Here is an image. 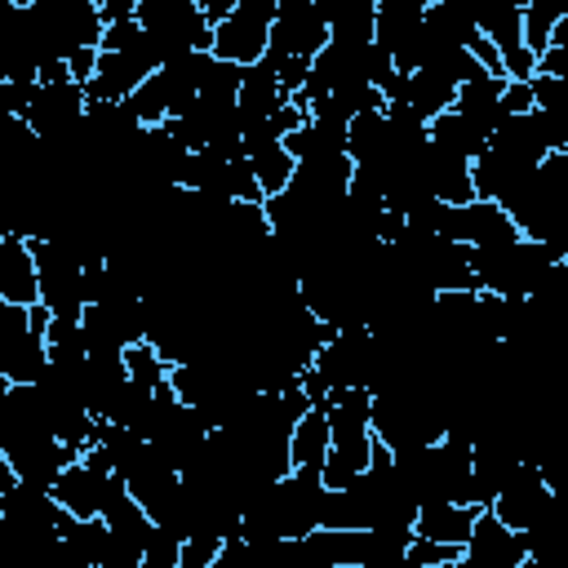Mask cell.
<instances>
[{"label":"cell","instance_id":"1","mask_svg":"<svg viewBox=\"0 0 568 568\" xmlns=\"http://www.w3.org/2000/svg\"><path fill=\"white\" fill-rule=\"evenodd\" d=\"M559 262L541 240H515V244H470V266L475 284L497 297H532L541 275Z\"/></svg>","mask_w":568,"mask_h":568},{"label":"cell","instance_id":"2","mask_svg":"<svg viewBox=\"0 0 568 568\" xmlns=\"http://www.w3.org/2000/svg\"><path fill=\"white\" fill-rule=\"evenodd\" d=\"M506 209L528 240H546L568 213V151H546L528 182L506 200Z\"/></svg>","mask_w":568,"mask_h":568},{"label":"cell","instance_id":"3","mask_svg":"<svg viewBox=\"0 0 568 568\" xmlns=\"http://www.w3.org/2000/svg\"><path fill=\"white\" fill-rule=\"evenodd\" d=\"M31 253H36V266H40V302L62 320H80L84 306H89L84 302V262H80V253L62 235L31 240Z\"/></svg>","mask_w":568,"mask_h":568},{"label":"cell","instance_id":"4","mask_svg":"<svg viewBox=\"0 0 568 568\" xmlns=\"http://www.w3.org/2000/svg\"><path fill=\"white\" fill-rule=\"evenodd\" d=\"M280 0H240L235 13L213 22V53L240 67H253L271 49V22H275Z\"/></svg>","mask_w":568,"mask_h":568},{"label":"cell","instance_id":"5","mask_svg":"<svg viewBox=\"0 0 568 568\" xmlns=\"http://www.w3.org/2000/svg\"><path fill=\"white\" fill-rule=\"evenodd\" d=\"M528 564V541L519 528H510L493 506H479L475 528L462 546L457 568H524Z\"/></svg>","mask_w":568,"mask_h":568},{"label":"cell","instance_id":"6","mask_svg":"<svg viewBox=\"0 0 568 568\" xmlns=\"http://www.w3.org/2000/svg\"><path fill=\"white\" fill-rule=\"evenodd\" d=\"M80 324H84L89 351H129L133 342H146V302L142 297L89 302Z\"/></svg>","mask_w":568,"mask_h":568},{"label":"cell","instance_id":"7","mask_svg":"<svg viewBox=\"0 0 568 568\" xmlns=\"http://www.w3.org/2000/svg\"><path fill=\"white\" fill-rule=\"evenodd\" d=\"M559 501V493L550 488V479H546V470H541V462H532V457H524L519 466H515V475L501 484V493H497V501H493V510L510 524V528H532L541 515H550V506Z\"/></svg>","mask_w":568,"mask_h":568},{"label":"cell","instance_id":"8","mask_svg":"<svg viewBox=\"0 0 568 568\" xmlns=\"http://www.w3.org/2000/svg\"><path fill=\"white\" fill-rule=\"evenodd\" d=\"M324 44H328L324 4H315V0H280L275 22H271V49L293 53V58H315Z\"/></svg>","mask_w":568,"mask_h":568},{"label":"cell","instance_id":"9","mask_svg":"<svg viewBox=\"0 0 568 568\" xmlns=\"http://www.w3.org/2000/svg\"><path fill=\"white\" fill-rule=\"evenodd\" d=\"M0 302H18V306L40 302V266H36L31 240L13 231L0 235Z\"/></svg>","mask_w":568,"mask_h":568},{"label":"cell","instance_id":"10","mask_svg":"<svg viewBox=\"0 0 568 568\" xmlns=\"http://www.w3.org/2000/svg\"><path fill=\"white\" fill-rule=\"evenodd\" d=\"M488 146H493L497 155L524 164V169H537L541 155L550 151V138H546V124H541L537 106H532V111H519V115H506V120L488 133Z\"/></svg>","mask_w":568,"mask_h":568},{"label":"cell","instance_id":"11","mask_svg":"<svg viewBox=\"0 0 568 568\" xmlns=\"http://www.w3.org/2000/svg\"><path fill=\"white\" fill-rule=\"evenodd\" d=\"M151 75L146 62H138L133 53H120V49H102L98 58V71L84 80V93L89 102H124L138 93V84Z\"/></svg>","mask_w":568,"mask_h":568},{"label":"cell","instance_id":"12","mask_svg":"<svg viewBox=\"0 0 568 568\" xmlns=\"http://www.w3.org/2000/svg\"><path fill=\"white\" fill-rule=\"evenodd\" d=\"M422 169H426V182L435 191V200L444 204H470L475 200V173H470V160L457 155V151H444V146H426L422 155Z\"/></svg>","mask_w":568,"mask_h":568},{"label":"cell","instance_id":"13","mask_svg":"<svg viewBox=\"0 0 568 568\" xmlns=\"http://www.w3.org/2000/svg\"><path fill=\"white\" fill-rule=\"evenodd\" d=\"M501 89H506V75H493V71H484V75H475V80H462L453 111H457L466 124H475L479 133H493V129L506 120Z\"/></svg>","mask_w":568,"mask_h":568},{"label":"cell","instance_id":"14","mask_svg":"<svg viewBox=\"0 0 568 568\" xmlns=\"http://www.w3.org/2000/svg\"><path fill=\"white\" fill-rule=\"evenodd\" d=\"M284 98H288V93H284V84H280L275 67H271L266 58H262V62H253V67L244 71V80H240V93H235L240 124H244V129H253V124L271 120V115H275V106H280Z\"/></svg>","mask_w":568,"mask_h":568},{"label":"cell","instance_id":"15","mask_svg":"<svg viewBox=\"0 0 568 568\" xmlns=\"http://www.w3.org/2000/svg\"><path fill=\"white\" fill-rule=\"evenodd\" d=\"M373 444H377V435L373 430H355V435H333V448H328V457H324V484L328 488H346V484H355L368 466H373Z\"/></svg>","mask_w":568,"mask_h":568},{"label":"cell","instance_id":"16","mask_svg":"<svg viewBox=\"0 0 568 568\" xmlns=\"http://www.w3.org/2000/svg\"><path fill=\"white\" fill-rule=\"evenodd\" d=\"M475 515H479L475 501H422L413 532L435 537V541H448V546H466V537L475 528Z\"/></svg>","mask_w":568,"mask_h":568},{"label":"cell","instance_id":"17","mask_svg":"<svg viewBox=\"0 0 568 568\" xmlns=\"http://www.w3.org/2000/svg\"><path fill=\"white\" fill-rule=\"evenodd\" d=\"M470 173H475V195H479V200H497V204H506V200L528 182L532 169H524V164L497 155L493 146H484V151L470 160Z\"/></svg>","mask_w":568,"mask_h":568},{"label":"cell","instance_id":"18","mask_svg":"<svg viewBox=\"0 0 568 568\" xmlns=\"http://www.w3.org/2000/svg\"><path fill=\"white\" fill-rule=\"evenodd\" d=\"M328 40L337 44H373L377 40V0H328Z\"/></svg>","mask_w":568,"mask_h":568},{"label":"cell","instance_id":"19","mask_svg":"<svg viewBox=\"0 0 568 568\" xmlns=\"http://www.w3.org/2000/svg\"><path fill=\"white\" fill-rule=\"evenodd\" d=\"M333 448V422H328V404H311L297 426H293V439H288V453H293V466H324Z\"/></svg>","mask_w":568,"mask_h":568},{"label":"cell","instance_id":"20","mask_svg":"<svg viewBox=\"0 0 568 568\" xmlns=\"http://www.w3.org/2000/svg\"><path fill=\"white\" fill-rule=\"evenodd\" d=\"M479 36H488L501 53L524 44V9L515 0H470Z\"/></svg>","mask_w":568,"mask_h":568},{"label":"cell","instance_id":"21","mask_svg":"<svg viewBox=\"0 0 568 568\" xmlns=\"http://www.w3.org/2000/svg\"><path fill=\"white\" fill-rule=\"evenodd\" d=\"M399 102H408L413 111H422L426 120H435L439 111H448L457 102V84L444 71H435V67H417V71H408V84H404V98Z\"/></svg>","mask_w":568,"mask_h":568},{"label":"cell","instance_id":"22","mask_svg":"<svg viewBox=\"0 0 568 568\" xmlns=\"http://www.w3.org/2000/svg\"><path fill=\"white\" fill-rule=\"evenodd\" d=\"M430 0H377V44H386L390 53L399 44H408L426 18Z\"/></svg>","mask_w":568,"mask_h":568},{"label":"cell","instance_id":"23","mask_svg":"<svg viewBox=\"0 0 568 568\" xmlns=\"http://www.w3.org/2000/svg\"><path fill=\"white\" fill-rule=\"evenodd\" d=\"M386 138H390V124H386V111H359L351 124H346V155L355 164H377L386 155Z\"/></svg>","mask_w":568,"mask_h":568},{"label":"cell","instance_id":"24","mask_svg":"<svg viewBox=\"0 0 568 568\" xmlns=\"http://www.w3.org/2000/svg\"><path fill=\"white\" fill-rule=\"evenodd\" d=\"M226 173H231V160L204 146V151H191V155H186L178 186H182V191H209V195H226V200H231Z\"/></svg>","mask_w":568,"mask_h":568},{"label":"cell","instance_id":"25","mask_svg":"<svg viewBox=\"0 0 568 568\" xmlns=\"http://www.w3.org/2000/svg\"><path fill=\"white\" fill-rule=\"evenodd\" d=\"M430 142L444 146V151H457V155L475 160V155L488 146V133H479L475 124H466V120L448 106V111H439V115L430 120Z\"/></svg>","mask_w":568,"mask_h":568},{"label":"cell","instance_id":"26","mask_svg":"<svg viewBox=\"0 0 568 568\" xmlns=\"http://www.w3.org/2000/svg\"><path fill=\"white\" fill-rule=\"evenodd\" d=\"M564 18H568V0H528L524 4V44L541 53Z\"/></svg>","mask_w":568,"mask_h":568},{"label":"cell","instance_id":"27","mask_svg":"<svg viewBox=\"0 0 568 568\" xmlns=\"http://www.w3.org/2000/svg\"><path fill=\"white\" fill-rule=\"evenodd\" d=\"M124 364H129V377L142 386V390H160L164 382H169V359L160 355V346L155 342H133L129 351H124Z\"/></svg>","mask_w":568,"mask_h":568},{"label":"cell","instance_id":"28","mask_svg":"<svg viewBox=\"0 0 568 568\" xmlns=\"http://www.w3.org/2000/svg\"><path fill=\"white\" fill-rule=\"evenodd\" d=\"M457 564H462V546H448V541H435L422 532H413V541L404 550V568H457Z\"/></svg>","mask_w":568,"mask_h":568},{"label":"cell","instance_id":"29","mask_svg":"<svg viewBox=\"0 0 568 568\" xmlns=\"http://www.w3.org/2000/svg\"><path fill=\"white\" fill-rule=\"evenodd\" d=\"M182 541L186 532L169 528V524H155L151 537H146V568H182Z\"/></svg>","mask_w":568,"mask_h":568},{"label":"cell","instance_id":"30","mask_svg":"<svg viewBox=\"0 0 568 568\" xmlns=\"http://www.w3.org/2000/svg\"><path fill=\"white\" fill-rule=\"evenodd\" d=\"M222 546H226V537L213 532V528L186 532V541H182V568H217Z\"/></svg>","mask_w":568,"mask_h":568},{"label":"cell","instance_id":"31","mask_svg":"<svg viewBox=\"0 0 568 568\" xmlns=\"http://www.w3.org/2000/svg\"><path fill=\"white\" fill-rule=\"evenodd\" d=\"M226 191H231V200H253V204H266V191H262V182H257V173H253V160H248V155L231 160Z\"/></svg>","mask_w":568,"mask_h":568},{"label":"cell","instance_id":"32","mask_svg":"<svg viewBox=\"0 0 568 568\" xmlns=\"http://www.w3.org/2000/svg\"><path fill=\"white\" fill-rule=\"evenodd\" d=\"M138 36H142V22H138V18H115V22H106V31H102V49H129Z\"/></svg>","mask_w":568,"mask_h":568},{"label":"cell","instance_id":"33","mask_svg":"<svg viewBox=\"0 0 568 568\" xmlns=\"http://www.w3.org/2000/svg\"><path fill=\"white\" fill-rule=\"evenodd\" d=\"M501 106H506V115L532 111V106H537V102H532V80H506V89H501Z\"/></svg>","mask_w":568,"mask_h":568},{"label":"cell","instance_id":"34","mask_svg":"<svg viewBox=\"0 0 568 568\" xmlns=\"http://www.w3.org/2000/svg\"><path fill=\"white\" fill-rule=\"evenodd\" d=\"M98 58H102V49H98V44H84V49H71V53H67V67H71V75L84 84V80L98 71Z\"/></svg>","mask_w":568,"mask_h":568},{"label":"cell","instance_id":"35","mask_svg":"<svg viewBox=\"0 0 568 568\" xmlns=\"http://www.w3.org/2000/svg\"><path fill=\"white\" fill-rule=\"evenodd\" d=\"M466 49H470V53H475V58H479V62H484V67H488L493 75H506V67H501V49H497V44H493L488 36H479V31H475Z\"/></svg>","mask_w":568,"mask_h":568},{"label":"cell","instance_id":"36","mask_svg":"<svg viewBox=\"0 0 568 568\" xmlns=\"http://www.w3.org/2000/svg\"><path fill=\"white\" fill-rule=\"evenodd\" d=\"M541 244H546V248H550L555 257H568V213H564V217L555 222V231H550V235H546Z\"/></svg>","mask_w":568,"mask_h":568},{"label":"cell","instance_id":"37","mask_svg":"<svg viewBox=\"0 0 568 568\" xmlns=\"http://www.w3.org/2000/svg\"><path fill=\"white\" fill-rule=\"evenodd\" d=\"M98 4H102L106 22H115V18H138V4L142 0H98Z\"/></svg>","mask_w":568,"mask_h":568},{"label":"cell","instance_id":"38","mask_svg":"<svg viewBox=\"0 0 568 568\" xmlns=\"http://www.w3.org/2000/svg\"><path fill=\"white\" fill-rule=\"evenodd\" d=\"M550 44H564V49H568V18H564V22L555 27V36H550Z\"/></svg>","mask_w":568,"mask_h":568},{"label":"cell","instance_id":"39","mask_svg":"<svg viewBox=\"0 0 568 568\" xmlns=\"http://www.w3.org/2000/svg\"><path fill=\"white\" fill-rule=\"evenodd\" d=\"M13 4H36V0H13Z\"/></svg>","mask_w":568,"mask_h":568},{"label":"cell","instance_id":"40","mask_svg":"<svg viewBox=\"0 0 568 568\" xmlns=\"http://www.w3.org/2000/svg\"><path fill=\"white\" fill-rule=\"evenodd\" d=\"M515 4H519V9H524V4H528V0H515Z\"/></svg>","mask_w":568,"mask_h":568},{"label":"cell","instance_id":"41","mask_svg":"<svg viewBox=\"0 0 568 568\" xmlns=\"http://www.w3.org/2000/svg\"><path fill=\"white\" fill-rule=\"evenodd\" d=\"M315 4H328V0H315Z\"/></svg>","mask_w":568,"mask_h":568}]
</instances>
